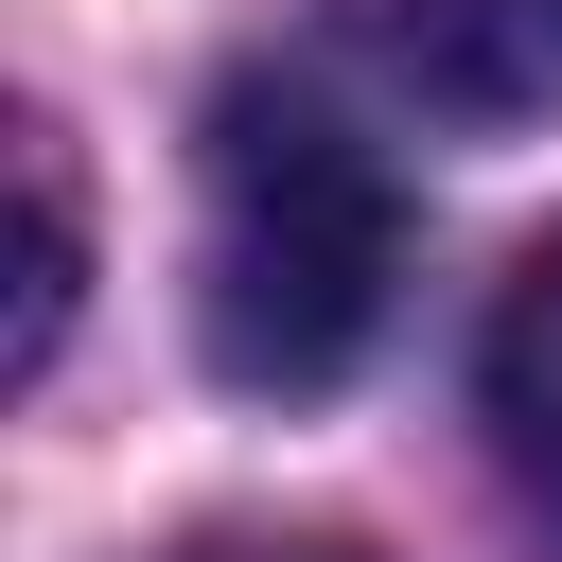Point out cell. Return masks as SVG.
<instances>
[{"label": "cell", "instance_id": "1", "mask_svg": "<svg viewBox=\"0 0 562 562\" xmlns=\"http://www.w3.org/2000/svg\"><path fill=\"white\" fill-rule=\"evenodd\" d=\"M386 281H404L386 158L281 70L211 88V140H193V351L246 404H316L386 334Z\"/></svg>", "mask_w": 562, "mask_h": 562}, {"label": "cell", "instance_id": "2", "mask_svg": "<svg viewBox=\"0 0 562 562\" xmlns=\"http://www.w3.org/2000/svg\"><path fill=\"white\" fill-rule=\"evenodd\" d=\"M351 70L457 140H509V123H562V0H334Z\"/></svg>", "mask_w": 562, "mask_h": 562}, {"label": "cell", "instance_id": "3", "mask_svg": "<svg viewBox=\"0 0 562 562\" xmlns=\"http://www.w3.org/2000/svg\"><path fill=\"white\" fill-rule=\"evenodd\" d=\"M474 404H492L509 492L562 527V228L509 263V299H492V334H474Z\"/></svg>", "mask_w": 562, "mask_h": 562}, {"label": "cell", "instance_id": "4", "mask_svg": "<svg viewBox=\"0 0 562 562\" xmlns=\"http://www.w3.org/2000/svg\"><path fill=\"white\" fill-rule=\"evenodd\" d=\"M18 211H35V246H18V386H35L70 299H88V211H70V140L53 123H18Z\"/></svg>", "mask_w": 562, "mask_h": 562}, {"label": "cell", "instance_id": "5", "mask_svg": "<svg viewBox=\"0 0 562 562\" xmlns=\"http://www.w3.org/2000/svg\"><path fill=\"white\" fill-rule=\"evenodd\" d=\"M176 562H351V544H316V527H211V544H176Z\"/></svg>", "mask_w": 562, "mask_h": 562}]
</instances>
